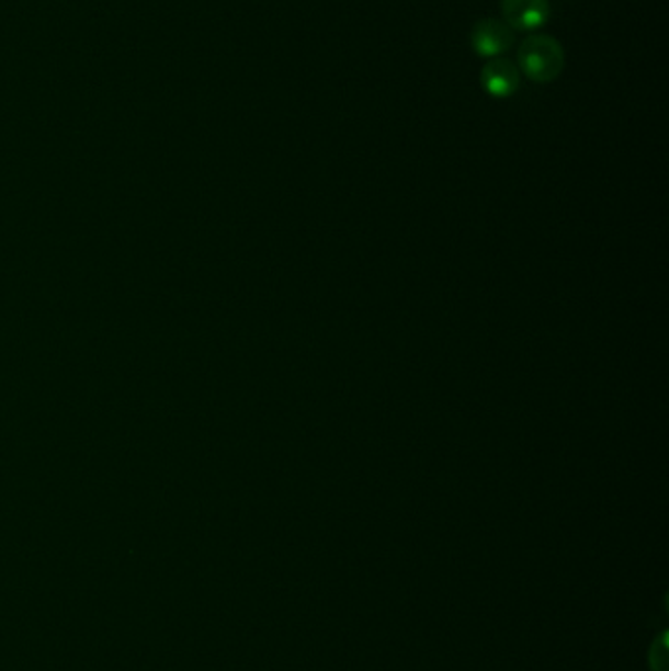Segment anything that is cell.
<instances>
[{
    "label": "cell",
    "instance_id": "2",
    "mask_svg": "<svg viewBox=\"0 0 669 671\" xmlns=\"http://www.w3.org/2000/svg\"><path fill=\"white\" fill-rule=\"evenodd\" d=\"M512 44H514L512 29L502 20H479L472 29V47L477 56L499 57L504 52H509Z\"/></svg>",
    "mask_w": 669,
    "mask_h": 671
},
{
    "label": "cell",
    "instance_id": "3",
    "mask_svg": "<svg viewBox=\"0 0 669 671\" xmlns=\"http://www.w3.org/2000/svg\"><path fill=\"white\" fill-rule=\"evenodd\" d=\"M502 22L512 30L534 32L549 19L548 0H501Z\"/></svg>",
    "mask_w": 669,
    "mask_h": 671
},
{
    "label": "cell",
    "instance_id": "1",
    "mask_svg": "<svg viewBox=\"0 0 669 671\" xmlns=\"http://www.w3.org/2000/svg\"><path fill=\"white\" fill-rule=\"evenodd\" d=\"M517 64L519 71L526 75L530 81L552 83L564 71L566 54L556 37L548 34H532L519 47Z\"/></svg>",
    "mask_w": 669,
    "mask_h": 671
},
{
    "label": "cell",
    "instance_id": "4",
    "mask_svg": "<svg viewBox=\"0 0 669 671\" xmlns=\"http://www.w3.org/2000/svg\"><path fill=\"white\" fill-rule=\"evenodd\" d=\"M479 81L491 96L504 99V96L517 93V89L521 87V71H519L517 64H512L511 59L494 57L491 61H487L481 67Z\"/></svg>",
    "mask_w": 669,
    "mask_h": 671
}]
</instances>
